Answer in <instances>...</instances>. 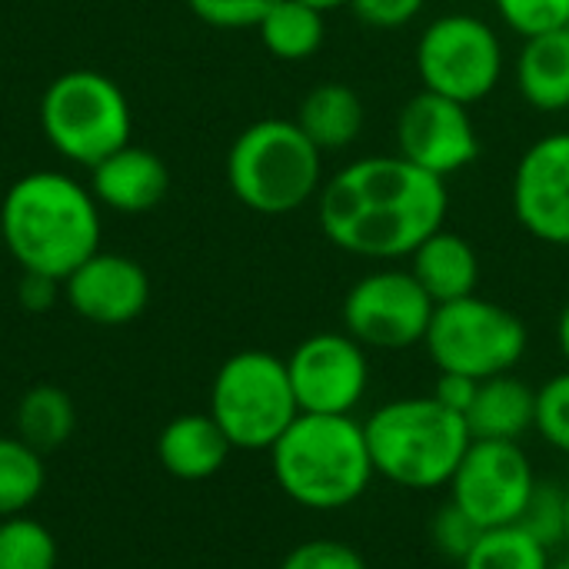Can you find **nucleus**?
I'll list each match as a JSON object with an SVG mask.
<instances>
[{"mask_svg": "<svg viewBox=\"0 0 569 569\" xmlns=\"http://www.w3.org/2000/svg\"><path fill=\"white\" fill-rule=\"evenodd\" d=\"M277 0H187L190 13L217 30L257 27Z\"/></svg>", "mask_w": 569, "mask_h": 569, "instance_id": "obj_32", "label": "nucleus"}, {"mask_svg": "<svg viewBox=\"0 0 569 569\" xmlns=\"http://www.w3.org/2000/svg\"><path fill=\"white\" fill-rule=\"evenodd\" d=\"M423 347L440 373L490 380L520 367L530 347V330L510 307L470 293L433 310Z\"/></svg>", "mask_w": 569, "mask_h": 569, "instance_id": "obj_8", "label": "nucleus"}, {"mask_svg": "<svg viewBox=\"0 0 569 569\" xmlns=\"http://www.w3.org/2000/svg\"><path fill=\"white\" fill-rule=\"evenodd\" d=\"M77 430V407L67 390L53 383L30 387L13 413V433L40 453L60 450Z\"/></svg>", "mask_w": 569, "mask_h": 569, "instance_id": "obj_22", "label": "nucleus"}, {"mask_svg": "<svg viewBox=\"0 0 569 569\" xmlns=\"http://www.w3.org/2000/svg\"><path fill=\"white\" fill-rule=\"evenodd\" d=\"M377 477L400 490L450 487L473 437L467 420L427 397H397L363 420Z\"/></svg>", "mask_w": 569, "mask_h": 569, "instance_id": "obj_4", "label": "nucleus"}, {"mask_svg": "<svg viewBox=\"0 0 569 569\" xmlns=\"http://www.w3.org/2000/svg\"><path fill=\"white\" fill-rule=\"evenodd\" d=\"M323 17L327 13L307 7L303 0H277L267 10V17L257 23V33L270 57L300 63V60H310L313 53H320V47L327 40Z\"/></svg>", "mask_w": 569, "mask_h": 569, "instance_id": "obj_23", "label": "nucleus"}, {"mask_svg": "<svg viewBox=\"0 0 569 569\" xmlns=\"http://www.w3.org/2000/svg\"><path fill=\"white\" fill-rule=\"evenodd\" d=\"M533 430L569 457V367L537 387V423Z\"/></svg>", "mask_w": 569, "mask_h": 569, "instance_id": "obj_29", "label": "nucleus"}, {"mask_svg": "<svg viewBox=\"0 0 569 569\" xmlns=\"http://www.w3.org/2000/svg\"><path fill=\"white\" fill-rule=\"evenodd\" d=\"M413 67L423 90L473 107L500 87L507 53L490 20L467 10H450L420 30Z\"/></svg>", "mask_w": 569, "mask_h": 569, "instance_id": "obj_9", "label": "nucleus"}, {"mask_svg": "<svg viewBox=\"0 0 569 569\" xmlns=\"http://www.w3.org/2000/svg\"><path fill=\"white\" fill-rule=\"evenodd\" d=\"M323 150L287 117H263L237 133L227 153L230 193L260 217H287L317 200Z\"/></svg>", "mask_w": 569, "mask_h": 569, "instance_id": "obj_5", "label": "nucleus"}, {"mask_svg": "<svg viewBox=\"0 0 569 569\" xmlns=\"http://www.w3.org/2000/svg\"><path fill=\"white\" fill-rule=\"evenodd\" d=\"M537 487L533 463L520 443L473 440L450 480V503H457L480 530L510 527Z\"/></svg>", "mask_w": 569, "mask_h": 569, "instance_id": "obj_12", "label": "nucleus"}, {"mask_svg": "<svg viewBox=\"0 0 569 569\" xmlns=\"http://www.w3.org/2000/svg\"><path fill=\"white\" fill-rule=\"evenodd\" d=\"M517 90L537 113L569 110V27L523 40L517 53Z\"/></svg>", "mask_w": 569, "mask_h": 569, "instance_id": "obj_21", "label": "nucleus"}, {"mask_svg": "<svg viewBox=\"0 0 569 569\" xmlns=\"http://www.w3.org/2000/svg\"><path fill=\"white\" fill-rule=\"evenodd\" d=\"M63 300L87 323L123 327L147 310L150 277L137 260L97 250L63 280Z\"/></svg>", "mask_w": 569, "mask_h": 569, "instance_id": "obj_15", "label": "nucleus"}, {"mask_svg": "<svg viewBox=\"0 0 569 569\" xmlns=\"http://www.w3.org/2000/svg\"><path fill=\"white\" fill-rule=\"evenodd\" d=\"M40 130L63 160L90 170L130 143V100L100 70H67L40 97Z\"/></svg>", "mask_w": 569, "mask_h": 569, "instance_id": "obj_6", "label": "nucleus"}, {"mask_svg": "<svg viewBox=\"0 0 569 569\" xmlns=\"http://www.w3.org/2000/svg\"><path fill=\"white\" fill-rule=\"evenodd\" d=\"M493 10L523 40L569 27V0H493Z\"/></svg>", "mask_w": 569, "mask_h": 569, "instance_id": "obj_28", "label": "nucleus"}, {"mask_svg": "<svg viewBox=\"0 0 569 569\" xmlns=\"http://www.w3.org/2000/svg\"><path fill=\"white\" fill-rule=\"evenodd\" d=\"M307 7L320 10V13H330V10H340V7H350V0H303Z\"/></svg>", "mask_w": 569, "mask_h": 569, "instance_id": "obj_37", "label": "nucleus"}, {"mask_svg": "<svg viewBox=\"0 0 569 569\" xmlns=\"http://www.w3.org/2000/svg\"><path fill=\"white\" fill-rule=\"evenodd\" d=\"M293 120L317 143V150L337 153L360 140L363 123H367V107L353 87L327 80L303 93Z\"/></svg>", "mask_w": 569, "mask_h": 569, "instance_id": "obj_20", "label": "nucleus"}, {"mask_svg": "<svg viewBox=\"0 0 569 569\" xmlns=\"http://www.w3.org/2000/svg\"><path fill=\"white\" fill-rule=\"evenodd\" d=\"M100 203L90 187L60 170L17 177L0 200V240L27 273L67 280L100 250Z\"/></svg>", "mask_w": 569, "mask_h": 569, "instance_id": "obj_2", "label": "nucleus"}, {"mask_svg": "<svg viewBox=\"0 0 569 569\" xmlns=\"http://www.w3.org/2000/svg\"><path fill=\"white\" fill-rule=\"evenodd\" d=\"M563 543L569 547V487H567V537H563Z\"/></svg>", "mask_w": 569, "mask_h": 569, "instance_id": "obj_39", "label": "nucleus"}, {"mask_svg": "<svg viewBox=\"0 0 569 569\" xmlns=\"http://www.w3.org/2000/svg\"><path fill=\"white\" fill-rule=\"evenodd\" d=\"M427 0H350V13L370 30H403L423 13Z\"/></svg>", "mask_w": 569, "mask_h": 569, "instance_id": "obj_33", "label": "nucleus"}, {"mask_svg": "<svg viewBox=\"0 0 569 569\" xmlns=\"http://www.w3.org/2000/svg\"><path fill=\"white\" fill-rule=\"evenodd\" d=\"M477 387H480V380H470V377H463V373H440L430 397H433L440 407H447V410L467 417V410H470V403H473V397H477Z\"/></svg>", "mask_w": 569, "mask_h": 569, "instance_id": "obj_35", "label": "nucleus"}, {"mask_svg": "<svg viewBox=\"0 0 569 569\" xmlns=\"http://www.w3.org/2000/svg\"><path fill=\"white\" fill-rule=\"evenodd\" d=\"M393 133L397 153L440 180L473 167L483 150L470 107L430 90H420L400 107Z\"/></svg>", "mask_w": 569, "mask_h": 569, "instance_id": "obj_13", "label": "nucleus"}, {"mask_svg": "<svg viewBox=\"0 0 569 569\" xmlns=\"http://www.w3.org/2000/svg\"><path fill=\"white\" fill-rule=\"evenodd\" d=\"M280 569H370L367 560L357 553V547L343 543V540H330V537H320V540H307V543H297L287 557Z\"/></svg>", "mask_w": 569, "mask_h": 569, "instance_id": "obj_31", "label": "nucleus"}, {"mask_svg": "<svg viewBox=\"0 0 569 569\" xmlns=\"http://www.w3.org/2000/svg\"><path fill=\"white\" fill-rule=\"evenodd\" d=\"M530 537H537L547 550L560 547L563 537H567V487L560 483H543L537 480L527 507H523V517L517 520Z\"/></svg>", "mask_w": 569, "mask_h": 569, "instance_id": "obj_27", "label": "nucleus"}, {"mask_svg": "<svg viewBox=\"0 0 569 569\" xmlns=\"http://www.w3.org/2000/svg\"><path fill=\"white\" fill-rule=\"evenodd\" d=\"M480 527L457 507V503H447V507H440L437 513H433V520H430V540H433V547L447 557V560H453V563H463V557L473 550V543L480 540Z\"/></svg>", "mask_w": 569, "mask_h": 569, "instance_id": "obj_30", "label": "nucleus"}, {"mask_svg": "<svg viewBox=\"0 0 569 569\" xmlns=\"http://www.w3.org/2000/svg\"><path fill=\"white\" fill-rule=\"evenodd\" d=\"M407 260H410L407 270L417 277V283L427 290V297L437 307L477 293L480 257L463 233H453L443 227L433 237H427Z\"/></svg>", "mask_w": 569, "mask_h": 569, "instance_id": "obj_18", "label": "nucleus"}, {"mask_svg": "<svg viewBox=\"0 0 569 569\" xmlns=\"http://www.w3.org/2000/svg\"><path fill=\"white\" fill-rule=\"evenodd\" d=\"M170 190V170L167 163L137 143H127L103 157L97 167H90V193L100 207L113 213H147L163 203Z\"/></svg>", "mask_w": 569, "mask_h": 569, "instance_id": "obj_16", "label": "nucleus"}, {"mask_svg": "<svg viewBox=\"0 0 569 569\" xmlns=\"http://www.w3.org/2000/svg\"><path fill=\"white\" fill-rule=\"evenodd\" d=\"M47 487L43 453L17 433L0 437V520L27 513Z\"/></svg>", "mask_w": 569, "mask_h": 569, "instance_id": "obj_24", "label": "nucleus"}, {"mask_svg": "<svg viewBox=\"0 0 569 569\" xmlns=\"http://www.w3.org/2000/svg\"><path fill=\"white\" fill-rule=\"evenodd\" d=\"M57 297H63V283L50 280L43 273H27L20 270V283H17V300L23 310L30 313H43L57 303Z\"/></svg>", "mask_w": 569, "mask_h": 569, "instance_id": "obj_34", "label": "nucleus"}, {"mask_svg": "<svg viewBox=\"0 0 569 569\" xmlns=\"http://www.w3.org/2000/svg\"><path fill=\"white\" fill-rule=\"evenodd\" d=\"M0 569H57L53 533L27 513L0 520Z\"/></svg>", "mask_w": 569, "mask_h": 569, "instance_id": "obj_26", "label": "nucleus"}, {"mask_svg": "<svg viewBox=\"0 0 569 569\" xmlns=\"http://www.w3.org/2000/svg\"><path fill=\"white\" fill-rule=\"evenodd\" d=\"M230 453L233 447L210 413H180L157 437L160 467L183 483L217 477Z\"/></svg>", "mask_w": 569, "mask_h": 569, "instance_id": "obj_17", "label": "nucleus"}, {"mask_svg": "<svg viewBox=\"0 0 569 569\" xmlns=\"http://www.w3.org/2000/svg\"><path fill=\"white\" fill-rule=\"evenodd\" d=\"M550 569H569V557H563V560H557V563H550Z\"/></svg>", "mask_w": 569, "mask_h": 569, "instance_id": "obj_38", "label": "nucleus"}, {"mask_svg": "<svg viewBox=\"0 0 569 569\" xmlns=\"http://www.w3.org/2000/svg\"><path fill=\"white\" fill-rule=\"evenodd\" d=\"M463 420L473 440L520 443V437H527L537 423V390L517 373L480 380Z\"/></svg>", "mask_w": 569, "mask_h": 569, "instance_id": "obj_19", "label": "nucleus"}, {"mask_svg": "<svg viewBox=\"0 0 569 569\" xmlns=\"http://www.w3.org/2000/svg\"><path fill=\"white\" fill-rule=\"evenodd\" d=\"M550 550L520 523L483 530L460 569H550Z\"/></svg>", "mask_w": 569, "mask_h": 569, "instance_id": "obj_25", "label": "nucleus"}, {"mask_svg": "<svg viewBox=\"0 0 569 569\" xmlns=\"http://www.w3.org/2000/svg\"><path fill=\"white\" fill-rule=\"evenodd\" d=\"M447 183L400 153L360 157L323 180L317 220L323 237L360 260H407L427 237L447 227Z\"/></svg>", "mask_w": 569, "mask_h": 569, "instance_id": "obj_1", "label": "nucleus"}, {"mask_svg": "<svg viewBox=\"0 0 569 569\" xmlns=\"http://www.w3.org/2000/svg\"><path fill=\"white\" fill-rule=\"evenodd\" d=\"M233 450L260 453L300 417L287 360L270 350H240L227 357L210 383V410Z\"/></svg>", "mask_w": 569, "mask_h": 569, "instance_id": "obj_7", "label": "nucleus"}, {"mask_svg": "<svg viewBox=\"0 0 569 569\" xmlns=\"http://www.w3.org/2000/svg\"><path fill=\"white\" fill-rule=\"evenodd\" d=\"M270 470L287 500L313 513L353 507L373 483L363 420L300 413L270 447Z\"/></svg>", "mask_w": 569, "mask_h": 569, "instance_id": "obj_3", "label": "nucleus"}, {"mask_svg": "<svg viewBox=\"0 0 569 569\" xmlns=\"http://www.w3.org/2000/svg\"><path fill=\"white\" fill-rule=\"evenodd\" d=\"M437 303L403 267L363 273L343 297V330L367 350L400 353L423 347Z\"/></svg>", "mask_w": 569, "mask_h": 569, "instance_id": "obj_10", "label": "nucleus"}, {"mask_svg": "<svg viewBox=\"0 0 569 569\" xmlns=\"http://www.w3.org/2000/svg\"><path fill=\"white\" fill-rule=\"evenodd\" d=\"M517 223L547 247H569V130L533 140L510 180Z\"/></svg>", "mask_w": 569, "mask_h": 569, "instance_id": "obj_14", "label": "nucleus"}, {"mask_svg": "<svg viewBox=\"0 0 569 569\" xmlns=\"http://www.w3.org/2000/svg\"><path fill=\"white\" fill-rule=\"evenodd\" d=\"M0 250H3V240H0Z\"/></svg>", "mask_w": 569, "mask_h": 569, "instance_id": "obj_40", "label": "nucleus"}, {"mask_svg": "<svg viewBox=\"0 0 569 569\" xmlns=\"http://www.w3.org/2000/svg\"><path fill=\"white\" fill-rule=\"evenodd\" d=\"M290 387L300 413L357 417L370 390V357L347 330H320L287 357Z\"/></svg>", "mask_w": 569, "mask_h": 569, "instance_id": "obj_11", "label": "nucleus"}, {"mask_svg": "<svg viewBox=\"0 0 569 569\" xmlns=\"http://www.w3.org/2000/svg\"><path fill=\"white\" fill-rule=\"evenodd\" d=\"M557 350H560V357L567 360L569 367V300L563 303L560 317H557Z\"/></svg>", "mask_w": 569, "mask_h": 569, "instance_id": "obj_36", "label": "nucleus"}]
</instances>
